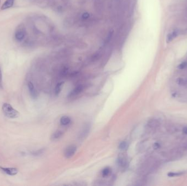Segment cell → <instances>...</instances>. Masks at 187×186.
<instances>
[{
  "label": "cell",
  "mask_w": 187,
  "mask_h": 186,
  "mask_svg": "<svg viewBox=\"0 0 187 186\" xmlns=\"http://www.w3.org/2000/svg\"><path fill=\"white\" fill-rule=\"evenodd\" d=\"M160 124V123L159 122L158 120L156 119H152L150 120V121L148 123V126L150 127V128H156L157 127L159 126V125Z\"/></svg>",
  "instance_id": "obj_12"
},
{
  "label": "cell",
  "mask_w": 187,
  "mask_h": 186,
  "mask_svg": "<svg viewBox=\"0 0 187 186\" xmlns=\"http://www.w3.org/2000/svg\"><path fill=\"white\" fill-rule=\"evenodd\" d=\"M71 0H52L51 5L57 13H62L70 6Z\"/></svg>",
  "instance_id": "obj_1"
},
{
  "label": "cell",
  "mask_w": 187,
  "mask_h": 186,
  "mask_svg": "<svg viewBox=\"0 0 187 186\" xmlns=\"http://www.w3.org/2000/svg\"><path fill=\"white\" fill-rule=\"evenodd\" d=\"M27 87L29 89V92L32 98H33V99H36L37 97V92L33 84L30 81L27 84Z\"/></svg>",
  "instance_id": "obj_7"
},
{
  "label": "cell",
  "mask_w": 187,
  "mask_h": 186,
  "mask_svg": "<svg viewBox=\"0 0 187 186\" xmlns=\"http://www.w3.org/2000/svg\"><path fill=\"white\" fill-rule=\"evenodd\" d=\"M77 151V147L75 145H70L68 146L64 152V156L66 158H71L75 155Z\"/></svg>",
  "instance_id": "obj_4"
},
{
  "label": "cell",
  "mask_w": 187,
  "mask_h": 186,
  "mask_svg": "<svg viewBox=\"0 0 187 186\" xmlns=\"http://www.w3.org/2000/svg\"><path fill=\"white\" fill-rule=\"evenodd\" d=\"M2 111L4 115L10 119H16L19 117V113L13 108L11 104L4 103L2 105Z\"/></svg>",
  "instance_id": "obj_2"
},
{
  "label": "cell",
  "mask_w": 187,
  "mask_h": 186,
  "mask_svg": "<svg viewBox=\"0 0 187 186\" xmlns=\"http://www.w3.org/2000/svg\"><path fill=\"white\" fill-rule=\"evenodd\" d=\"M2 74L1 69L0 68V89H2Z\"/></svg>",
  "instance_id": "obj_21"
},
{
  "label": "cell",
  "mask_w": 187,
  "mask_h": 186,
  "mask_svg": "<svg viewBox=\"0 0 187 186\" xmlns=\"http://www.w3.org/2000/svg\"><path fill=\"white\" fill-rule=\"evenodd\" d=\"M183 132L185 134H187V127H185L183 129Z\"/></svg>",
  "instance_id": "obj_23"
},
{
  "label": "cell",
  "mask_w": 187,
  "mask_h": 186,
  "mask_svg": "<svg viewBox=\"0 0 187 186\" xmlns=\"http://www.w3.org/2000/svg\"><path fill=\"white\" fill-rule=\"evenodd\" d=\"M187 66V62H182V63H181L178 66V68L180 69H183L185 68Z\"/></svg>",
  "instance_id": "obj_20"
},
{
  "label": "cell",
  "mask_w": 187,
  "mask_h": 186,
  "mask_svg": "<svg viewBox=\"0 0 187 186\" xmlns=\"http://www.w3.org/2000/svg\"><path fill=\"white\" fill-rule=\"evenodd\" d=\"M63 85H64V82H61L58 83L57 85L56 86L55 89V94L56 95H58L60 93V92L62 91V88L63 87Z\"/></svg>",
  "instance_id": "obj_13"
},
{
  "label": "cell",
  "mask_w": 187,
  "mask_h": 186,
  "mask_svg": "<svg viewBox=\"0 0 187 186\" xmlns=\"http://www.w3.org/2000/svg\"><path fill=\"white\" fill-rule=\"evenodd\" d=\"M117 162L119 166L121 168H125L127 165V160L126 158L123 156H120L118 158Z\"/></svg>",
  "instance_id": "obj_9"
},
{
  "label": "cell",
  "mask_w": 187,
  "mask_h": 186,
  "mask_svg": "<svg viewBox=\"0 0 187 186\" xmlns=\"http://www.w3.org/2000/svg\"><path fill=\"white\" fill-rule=\"evenodd\" d=\"M0 169L7 175L10 176H14L17 175L18 173V169L16 168H3L0 166Z\"/></svg>",
  "instance_id": "obj_5"
},
{
  "label": "cell",
  "mask_w": 187,
  "mask_h": 186,
  "mask_svg": "<svg viewBox=\"0 0 187 186\" xmlns=\"http://www.w3.org/2000/svg\"><path fill=\"white\" fill-rule=\"evenodd\" d=\"M44 152V148H42V149H40V150H37V151L32 152H31V155L34 156H38L41 155L42 153H43Z\"/></svg>",
  "instance_id": "obj_18"
},
{
  "label": "cell",
  "mask_w": 187,
  "mask_h": 186,
  "mask_svg": "<svg viewBox=\"0 0 187 186\" xmlns=\"http://www.w3.org/2000/svg\"><path fill=\"white\" fill-rule=\"evenodd\" d=\"M63 135V132L60 131H57L55 132L51 136V139L53 141H55L59 139Z\"/></svg>",
  "instance_id": "obj_11"
},
{
  "label": "cell",
  "mask_w": 187,
  "mask_h": 186,
  "mask_svg": "<svg viewBox=\"0 0 187 186\" xmlns=\"http://www.w3.org/2000/svg\"><path fill=\"white\" fill-rule=\"evenodd\" d=\"M14 2V0H6L2 6L1 9L5 10V9L10 8L13 6Z\"/></svg>",
  "instance_id": "obj_10"
},
{
  "label": "cell",
  "mask_w": 187,
  "mask_h": 186,
  "mask_svg": "<svg viewBox=\"0 0 187 186\" xmlns=\"http://www.w3.org/2000/svg\"><path fill=\"white\" fill-rule=\"evenodd\" d=\"M47 2H48V4L50 5H51V1H52V0H47Z\"/></svg>",
  "instance_id": "obj_24"
},
{
  "label": "cell",
  "mask_w": 187,
  "mask_h": 186,
  "mask_svg": "<svg viewBox=\"0 0 187 186\" xmlns=\"http://www.w3.org/2000/svg\"><path fill=\"white\" fill-rule=\"evenodd\" d=\"M111 173V169L109 167L104 168L102 171V175L104 177L108 176V175H110Z\"/></svg>",
  "instance_id": "obj_15"
},
{
  "label": "cell",
  "mask_w": 187,
  "mask_h": 186,
  "mask_svg": "<svg viewBox=\"0 0 187 186\" xmlns=\"http://www.w3.org/2000/svg\"><path fill=\"white\" fill-rule=\"evenodd\" d=\"M26 35V28L24 25L20 24L16 29L15 31V38L18 41H22L24 39Z\"/></svg>",
  "instance_id": "obj_3"
},
{
  "label": "cell",
  "mask_w": 187,
  "mask_h": 186,
  "mask_svg": "<svg viewBox=\"0 0 187 186\" xmlns=\"http://www.w3.org/2000/svg\"><path fill=\"white\" fill-rule=\"evenodd\" d=\"M0 3H1V0H0Z\"/></svg>",
  "instance_id": "obj_25"
},
{
  "label": "cell",
  "mask_w": 187,
  "mask_h": 186,
  "mask_svg": "<svg viewBox=\"0 0 187 186\" xmlns=\"http://www.w3.org/2000/svg\"><path fill=\"white\" fill-rule=\"evenodd\" d=\"M183 174V172H170L167 174V176L169 177H175L179 176Z\"/></svg>",
  "instance_id": "obj_17"
},
{
  "label": "cell",
  "mask_w": 187,
  "mask_h": 186,
  "mask_svg": "<svg viewBox=\"0 0 187 186\" xmlns=\"http://www.w3.org/2000/svg\"><path fill=\"white\" fill-rule=\"evenodd\" d=\"M119 148L121 150H126L128 148V144L127 142H122L119 144Z\"/></svg>",
  "instance_id": "obj_16"
},
{
  "label": "cell",
  "mask_w": 187,
  "mask_h": 186,
  "mask_svg": "<svg viewBox=\"0 0 187 186\" xmlns=\"http://www.w3.org/2000/svg\"><path fill=\"white\" fill-rule=\"evenodd\" d=\"M153 148H154L155 150H157V149H158V148L160 147V144L158 143V142H155V143H154V144H153Z\"/></svg>",
  "instance_id": "obj_22"
},
{
  "label": "cell",
  "mask_w": 187,
  "mask_h": 186,
  "mask_svg": "<svg viewBox=\"0 0 187 186\" xmlns=\"http://www.w3.org/2000/svg\"><path fill=\"white\" fill-rule=\"evenodd\" d=\"M177 84L181 86H186L187 85V79L185 78H178L176 80Z\"/></svg>",
  "instance_id": "obj_14"
},
{
  "label": "cell",
  "mask_w": 187,
  "mask_h": 186,
  "mask_svg": "<svg viewBox=\"0 0 187 186\" xmlns=\"http://www.w3.org/2000/svg\"><path fill=\"white\" fill-rule=\"evenodd\" d=\"M174 38H175V37H174L173 34H172V33H170V34H169L168 35H167V40H166L167 42H171L172 40H173V39H174Z\"/></svg>",
  "instance_id": "obj_19"
},
{
  "label": "cell",
  "mask_w": 187,
  "mask_h": 186,
  "mask_svg": "<svg viewBox=\"0 0 187 186\" xmlns=\"http://www.w3.org/2000/svg\"><path fill=\"white\" fill-rule=\"evenodd\" d=\"M83 90L84 86L83 85H78L71 92V93L68 95V97H75L76 95H78L79 93H81V92L83 91Z\"/></svg>",
  "instance_id": "obj_6"
},
{
  "label": "cell",
  "mask_w": 187,
  "mask_h": 186,
  "mask_svg": "<svg viewBox=\"0 0 187 186\" xmlns=\"http://www.w3.org/2000/svg\"><path fill=\"white\" fill-rule=\"evenodd\" d=\"M71 122V119L70 117H68L67 116H62L60 120V124H62L63 126H66L68 124H70Z\"/></svg>",
  "instance_id": "obj_8"
}]
</instances>
